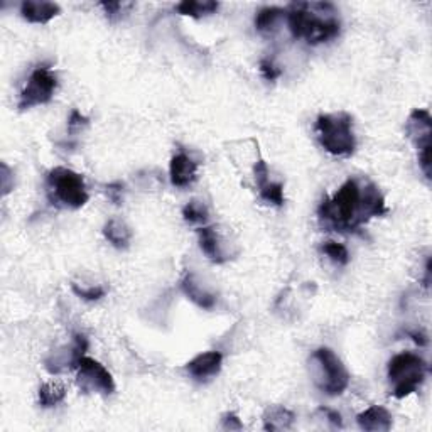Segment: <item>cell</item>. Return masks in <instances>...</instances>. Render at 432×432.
<instances>
[{
	"instance_id": "cell-1",
	"label": "cell",
	"mask_w": 432,
	"mask_h": 432,
	"mask_svg": "<svg viewBox=\"0 0 432 432\" xmlns=\"http://www.w3.org/2000/svg\"><path fill=\"white\" fill-rule=\"evenodd\" d=\"M289 29L295 39H306L309 44L331 41L341 30L333 4L297 2L288 11Z\"/></svg>"
},
{
	"instance_id": "cell-2",
	"label": "cell",
	"mask_w": 432,
	"mask_h": 432,
	"mask_svg": "<svg viewBox=\"0 0 432 432\" xmlns=\"http://www.w3.org/2000/svg\"><path fill=\"white\" fill-rule=\"evenodd\" d=\"M319 218L336 232H356L367 223L361 211V186L356 179H348L333 198H326L319 206Z\"/></svg>"
},
{
	"instance_id": "cell-3",
	"label": "cell",
	"mask_w": 432,
	"mask_h": 432,
	"mask_svg": "<svg viewBox=\"0 0 432 432\" xmlns=\"http://www.w3.org/2000/svg\"><path fill=\"white\" fill-rule=\"evenodd\" d=\"M316 135L324 151L336 157H350L356 149L353 118L348 113H328L316 120Z\"/></svg>"
},
{
	"instance_id": "cell-4",
	"label": "cell",
	"mask_w": 432,
	"mask_h": 432,
	"mask_svg": "<svg viewBox=\"0 0 432 432\" xmlns=\"http://www.w3.org/2000/svg\"><path fill=\"white\" fill-rule=\"evenodd\" d=\"M47 196L52 205L78 210L86 205L88 193L81 174L66 167H55L47 174Z\"/></svg>"
},
{
	"instance_id": "cell-5",
	"label": "cell",
	"mask_w": 432,
	"mask_h": 432,
	"mask_svg": "<svg viewBox=\"0 0 432 432\" xmlns=\"http://www.w3.org/2000/svg\"><path fill=\"white\" fill-rule=\"evenodd\" d=\"M427 373V363L419 355L400 353L389 361V382L392 395L405 399L422 385Z\"/></svg>"
},
{
	"instance_id": "cell-6",
	"label": "cell",
	"mask_w": 432,
	"mask_h": 432,
	"mask_svg": "<svg viewBox=\"0 0 432 432\" xmlns=\"http://www.w3.org/2000/svg\"><path fill=\"white\" fill-rule=\"evenodd\" d=\"M316 385L328 395H341L350 385V373L329 348H319L311 356Z\"/></svg>"
},
{
	"instance_id": "cell-7",
	"label": "cell",
	"mask_w": 432,
	"mask_h": 432,
	"mask_svg": "<svg viewBox=\"0 0 432 432\" xmlns=\"http://www.w3.org/2000/svg\"><path fill=\"white\" fill-rule=\"evenodd\" d=\"M409 139L416 144L419 151V166L427 179H431V152H432V118L424 108H416L409 117L405 127Z\"/></svg>"
},
{
	"instance_id": "cell-8",
	"label": "cell",
	"mask_w": 432,
	"mask_h": 432,
	"mask_svg": "<svg viewBox=\"0 0 432 432\" xmlns=\"http://www.w3.org/2000/svg\"><path fill=\"white\" fill-rule=\"evenodd\" d=\"M56 88H58V78L51 73L50 68L39 66L30 74L24 90L21 91L17 107H19V110H29L38 107V105L47 103L55 95Z\"/></svg>"
},
{
	"instance_id": "cell-9",
	"label": "cell",
	"mask_w": 432,
	"mask_h": 432,
	"mask_svg": "<svg viewBox=\"0 0 432 432\" xmlns=\"http://www.w3.org/2000/svg\"><path fill=\"white\" fill-rule=\"evenodd\" d=\"M78 387L83 392H98L103 395H112L115 392V382L100 361L90 356H83L76 363Z\"/></svg>"
},
{
	"instance_id": "cell-10",
	"label": "cell",
	"mask_w": 432,
	"mask_h": 432,
	"mask_svg": "<svg viewBox=\"0 0 432 432\" xmlns=\"http://www.w3.org/2000/svg\"><path fill=\"white\" fill-rule=\"evenodd\" d=\"M169 174H171V183H173L174 186L178 188L189 186V184L196 179L198 164L188 156V154L179 152L171 159Z\"/></svg>"
},
{
	"instance_id": "cell-11",
	"label": "cell",
	"mask_w": 432,
	"mask_h": 432,
	"mask_svg": "<svg viewBox=\"0 0 432 432\" xmlns=\"http://www.w3.org/2000/svg\"><path fill=\"white\" fill-rule=\"evenodd\" d=\"M223 363V356L220 351H206L193 358L188 363V372L198 380H206V378L215 377L220 373Z\"/></svg>"
},
{
	"instance_id": "cell-12",
	"label": "cell",
	"mask_w": 432,
	"mask_h": 432,
	"mask_svg": "<svg viewBox=\"0 0 432 432\" xmlns=\"http://www.w3.org/2000/svg\"><path fill=\"white\" fill-rule=\"evenodd\" d=\"M61 12L58 4L39 2V0H24L21 6V14L30 24H47Z\"/></svg>"
},
{
	"instance_id": "cell-13",
	"label": "cell",
	"mask_w": 432,
	"mask_h": 432,
	"mask_svg": "<svg viewBox=\"0 0 432 432\" xmlns=\"http://www.w3.org/2000/svg\"><path fill=\"white\" fill-rule=\"evenodd\" d=\"M198 237H200L201 250L205 252V255L211 260V262L223 263L230 258L228 257V254L223 250L222 237H220V233L216 232L215 227L200 228V230H198Z\"/></svg>"
},
{
	"instance_id": "cell-14",
	"label": "cell",
	"mask_w": 432,
	"mask_h": 432,
	"mask_svg": "<svg viewBox=\"0 0 432 432\" xmlns=\"http://www.w3.org/2000/svg\"><path fill=\"white\" fill-rule=\"evenodd\" d=\"M358 426L363 431L368 432H387L392 429V416L387 409L380 405H372L365 412H361L358 417Z\"/></svg>"
},
{
	"instance_id": "cell-15",
	"label": "cell",
	"mask_w": 432,
	"mask_h": 432,
	"mask_svg": "<svg viewBox=\"0 0 432 432\" xmlns=\"http://www.w3.org/2000/svg\"><path fill=\"white\" fill-rule=\"evenodd\" d=\"M361 211H363L365 222H368L373 216H382L387 211L380 189L373 183H367L361 188Z\"/></svg>"
},
{
	"instance_id": "cell-16",
	"label": "cell",
	"mask_w": 432,
	"mask_h": 432,
	"mask_svg": "<svg viewBox=\"0 0 432 432\" xmlns=\"http://www.w3.org/2000/svg\"><path fill=\"white\" fill-rule=\"evenodd\" d=\"M181 288H183V292L186 294L189 301L195 302L201 309H213L215 307L216 297L206 289H203L193 274H186L183 282H181Z\"/></svg>"
},
{
	"instance_id": "cell-17",
	"label": "cell",
	"mask_w": 432,
	"mask_h": 432,
	"mask_svg": "<svg viewBox=\"0 0 432 432\" xmlns=\"http://www.w3.org/2000/svg\"><path fill=\"white\" fill-rule=\"evenodd\" d=\"M103 235L110 241V244L115 246V249H120V250H125L127 246L130 245V240H132L130 228L127 227L123 222H120V220H110V222L105 224Z\"/></svg>"
},
{
	"instance_id": "cell-18",
	"label": "cell",
	"mask_w": 432,
	"mask_h": 432,
	"mask_svg": "<svg viewBox=\"0 0 432 432\" xmlns=\"http://www.w3.org/2000/svg\"><path fill=\"white\" fill-rule=\"evenodd\" d=\"M294 412H290L285 407H272L268 409L266 416H263V429L266 431H282L289 429L294 422Z\"/></svg>"
},
{
	"instance_id": "cell-19",
	"label": "cell",
	"mask_w": 432,
	"mask_h": 432,
	"mask_svg": "<svg viewBox=\"0 0 432 432\" xmlns=\"http://www.w3.org/2000/svg\"><path fill=\"white\" fill-rule=\"evenodd\" d=\"M218 2H213V0H184V2L178 4L176 11L183 16L200 19L203 16L213 14L218 11Z\"/></svg>"
},
{
	"instance_id": "cell-20",
	"label": "cell",
	"mask_w": 432,
	"mask_h": 432,
	"mask_svg": "<svg viewBox=\"0 0 432 432\" xmlns=\"http://www.w3.org/2000/svg\"><path fill=\"white\" fill-rule=\"evenodd\" d=\"M64 395H66V390L61 383H56V382L42 383V385L39 387V405L44 409L55 407V405L63 402Z\"/></svg>"
},
{
	"instance_id": "cell-21",
	"label": "cell",
	"mask_w": 432,
	"mask_h": 432,
	"mask_svg": "<svg viewBox=\"0 0 432 432\" xmlns=\"http://www.w3.org/2000/svg\"><path fill=\"white\" fill-rule=\"evenodd\" d=\"M285 14H288V11H284V8L280 7L260 8L257 12V17H255V28H257V30H260V33H268V30L275 28L277 22H279Z\"/></svg>"
},
{
	"instance_id": "cell-22",
	"label": "cell",
	"mask_w": 432,
	"mask_h": 432,
	"mask_svg": "<svg viewBox=\"0 0 432 432\" xmlns=\"http://www.w3.org/2000/svg\"><path fill=\"white\" fill-rule=\"evenodd\" d=\"M258 189H260V198H262L266 203H268V205H275V206L284 205L285 201L284 186H282L280 183H271V181H268L267 184H263V186Z\"/></svg>"
},
{
	"instance_id": "cell-23",
	"label": "cell",
	"mask_w": 432,
	"mask_h": 432,
	"mask_svg": "<svg viewBox=\"0 0 432 432\" xmlns=\"http://www.w3.org/2000/svg\"><path fill=\"white\" fill-rule=\"evenodd\" d=\"M183 216L188 223H205L208 220V208L201 201H189L183 210Z\"/></svg>"
},
{
	"instance_id": "cell-24",
	"label": "cell",
	"mask_w": 432,
	"mask_h": 432,
	"mask_svg": "<svg viewBox=\"0 0 432 432\" xmlns=\"http://www.w3.org/2000/svg\"><path fill=\"white\" fill-rule=\"evenodd\" d=\"M323 252L328 255L333 262L339 263V266H346L348 260H350V254H348L346 246L338 244V241H326L323 245Z\"/></svg>"
},
{
	"instance_id": "cell-25",
	"label": "cell",
	"mask_w": 432,
	"mask_h": 432,
	"mask_svg": "<svg viewBox=\"0 0 432 432\" xmlns=\"http://www.w3.org/2000/svg\"><path fill=\"white\" fill-rule=\"evenodd\" d=\"M73 292L78 295L79 299H85V301H98L105 295V289L100 288V285H93V288H79L78 284L72 285Z\"/></svg>"
},
{
	"instance_id": "cell-26",
	"label": "cell",
	"mask_w": 432,
	"mask_h": 432,
	"mask_svg": "<svg viewBox=\"0 0 432 432\" xmlns=\"http://www.w3.org/2000/svg\"><path fill=\"white\" fill-rule=\"evenodd\" d=\"M101 7H103L105 12H107L108 19L115 21V19H120L123 12H125V8H130L132 4H127V2H101Z\"/></svg>"
},
{
	"instance_id": "cell-27",
	"label": "cell",
	"mask_w": 432,
	"mask_h": 432,
	"mask_svg": "<svg viewBox=\"0 0 432 432\" xmlns=\"http://www.w3.org/2000/svg\"><path fill=\"white\" fill-rule=\"evenodd\" d=\"M260 73H262V76L267 79V81H274L280 76V69L277 68V66L272 63V61L263 59L262 63H260Z\"/></svg>"
},
{
	"instance_id": "cell-28",
	"label": "cell",
	"mask_w": 432,
	"mask_h": 432,
	"mask_svg": "<svg viewBox=\"0 0 432 432\" xmlns=\"http://www.w3.org/2000/svg\"><path fill=\"white\" fill-rule=\"evenodd\" d=\"M88 125V118L85 115H81V113L78 112V110H73L72 115H69V122H68V129L69 132L79 130L81 127Z\"/></svg>"
},
{
	"instance_id": "cell-29",
	"label": "cell",
	"mask_w": 432,
	"mask_h": 432,
	"mask_svg": "<svg viewBox=\"0 0 432 432\" xmlns=\"http://www.w3.org/2000/svg\"><path fill=\"white\" fill-rule=\"evenodd\" d=\"M255 181H257L258 188H262L263 184L268 183V167L262 159L255 164Z\"/></svg>"
},
{
	"instance_id": "cell-30",
	"label": "cell",
	"mask_w": 432,
	"mask_h": 432,
	"mask_svg": "<svg viewBox=\"0 0 432 432\" xmlns=\"http://www.w3.org/2000/svg\"><path fill=\"white\" fill-rule=\"evenodd\" d=\"M222 426L223 429L227 431H241L244 429V424L240 422V419L235 414H224L222 419Z\"/></svg>"
},
{
	"instance_id": "cell-31",
	"label": "cell",
	"mask_w": 432,
	"mask_h": 432,
	"mask_svg": "<svg viewBox=\"0 0 432 432\" xmlns=\"http://www.w3.org/2000/svg\"><path fill=\"white\" fill-rule=\"evenodd\" d=\"M122 191L123 186L122 183H112L107 186V196L113 205H122Z\"/></svg>"
},
{
	"instance_id": "cell-32",
	"label": "cell",
	"mask_w": 432,
	"mask_h": 432,
	"mask_svg": "<svg viewBox=\"0 0 432 432\" xmlns=\"http://www.w3.org/2000/svg\"><path fill=\"white\" fill-rule=\"evenodd\" d=\"M8 179H11V169H8L7 164H2V195L7 196L8 193H11L12 186L8 184Z\"/></svg>"
},
{
	"instance_id": "cell-33",
	"label": "cell",
	"mask_w": 432,
	"mask_h": 432,
	"mask_svg": "<svg viewBox=\"0 0 432 432\" xmlns=\"http://www.w3.org/2000/svg\"><path fill=\"white\" fill-rule=\"evenodd\" d=\"M321 411H323V412L326 414V419H329V422H333L334 426H338V427H341V426H343L341 416H339L338 412H334V411H328V409H321Z\"/></svg>"
}]
</instances>
